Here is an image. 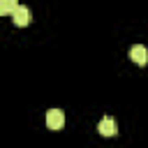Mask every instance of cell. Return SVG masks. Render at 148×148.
Wrapping results in <instances>:
<instances>
[{
    "mask_svg": "<svg viewBox=\"0 0 148 148\" xmlns=\"http://www.w3.org/2000/svg\"><path fill=\"white\" fill-rule=\"evenodd\" d=\"M46 125H49V130H60L65 125V113L60 109H49L46 111Z\"/></svg>",
    "mask_w": 148,
    "mask_h": 148,
    "instance_id": "1",
    "label": "cell"
},
{
    "mask_svg": "<svg viewBox=\"0 0 148 148\" xmlns=\"http://www.w3.org/2000/svg\"><path fill=\"white\" fill-rule=\"evenodd\" d=\"M97 130H99V134H102V136H116V132H118V125H116V120H113L111 116H104V118L99 120Z\"/></svg>",
    "mask_w": 148,
    "mask_h": 148,
    "instance_id": "2",
    "label": "cell"
},
{
    "mask_svg": "<svg viewBox=\"0 0 148 148\" xmlns=\"http://www.w3.org/2000/svg\"><path fill=\"white\" fill-rule=\"evenodd\" d=\"M12 18H14V25H28L30 23V9L25 5H16V9L12 12Z\"/></svg>",
    "mask_w": 148,
    "mask_h": 148,
    "instance_id": "3",
    "label": "cell"
},
{
    "mask_svg": "<svg viewBox=\"0 0 148 148\" xmlns=\"http://www.w3.org/2000/svg\"><path fill=\"white\" fill-rule=\"evenodd\" d=\"M130 58L136 65H146L148 62V49L143 44H134V46H130Z\"/></svg>",
    "mask_w": 148,
    "mask_h": 148,
    "instance_id": "4",
    "label": "cell"
},
{
    "mask_svg": "<svg viewBox=\"0 0 148 148\" xmlns=\"http://www.w3.org/2000/svg\"><path fill=\"white\" fill-rule=\"evenodd\" d=\"M16 5H18V0H0V7H2V16H5V14H12V12L16 9Z\"/></svg>",
    "mask_w": 148,
    "mask_h": 148,
    "instance_id": "5",
    "label": "cell"
},
{
    "mask_svg": "<svg viewBox=\"0 0 148 148\" xmlns=\"http://www.w3.org/2000/svg\"><path fill=\"white\" fill-rule=\"evenodd\" d=\"M0 16H2V7H0Z\"/></svg>",
    "mask_w": 148,
    "mask_h": 148,
    "instance_id": "6",
    "label": "cell"
}]
</instances>
